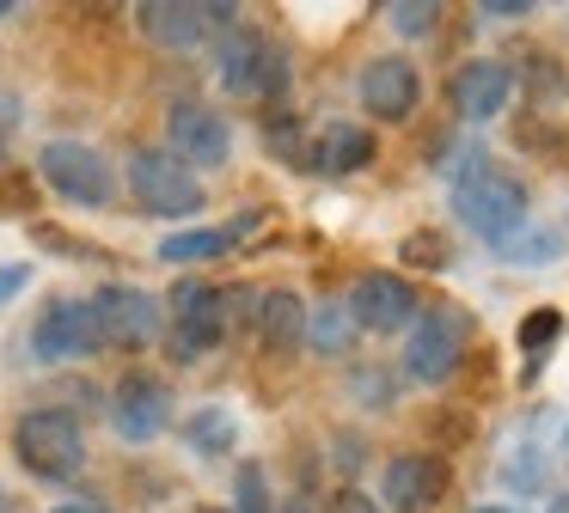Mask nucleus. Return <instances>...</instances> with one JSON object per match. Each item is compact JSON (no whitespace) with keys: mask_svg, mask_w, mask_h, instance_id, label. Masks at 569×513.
Wrapping results in <instances>:
<instances>
[{"mask_svg":"<svg viewBox=\"0 0 569 513\" xmlns=\"http://www.w3.org/2000/svg\"><path fill=\"white\" fill-rule=\"evenodd\" d=\"M563 513H569V507H563Z\"/></svg>","mask_w":569,"mask_h":513,"instance_id":"obj_38","label":"nucleus"},{"mask_svg":"<svg viewBox=\"0 0 569 513\" xmlns=\"http://www.w3.org/2000/svg\"><path fill=\"white\" fill-rule=\"evenodd\" d=\"M129 195L160 220H190V214H202V202H209L202 183H197V171L178 165V159L160 153V147H136V153H129Z\"/></svg>","mask_w":569,"mask_h":513,"instance_id":"obj_4","label":"nucleus"},{"mask_svg":"<svg viewBox=\"0 0 569 513\" xmlns=\"http://www.w3.org/2000/svg\"><path fill=\"white\" fill-rule=\"evenodd\" d=\"M398 263H405V269H429V275H441V269H453V244H447L441 232H410V239L398 244Z\"/></svg>","mask_w":569,"mask_h":513,"instance_id":"obj_23","label":"nucleus"},{"mask_svg":"<svg viewBox=\"0 0 569 513\" xmlns=\"http://www.w3.org/2000/svg\"><path fill=\"white\" fill-rule=\"evenodd\" d=\"M56 513H111V507H104V501H62Z\"/></svg>","mask_w":569,"mask_h":513,"instance_id":"obj_32","label":"nucleus"},{"mask_svg":"<svg viewBox=\"0 0 569 513\" xmlns=\"http://www.w3.org/2000/svg\"><path fill=\"white\" fill-rule=\"evenodd\" d=\"M0 513H13V501H7V489H0Z\"/></svg>","mask_w":569,"mask_h":513,"instance_id":"obj_35","label":"nucleus"},{"mask_svg":"<svg viewBox=\"0 0 569 513\" xmlns=\"http://www.w3.org/2000/svg\"><path fill=\"white\" fill-rule=\"evenodd\" d=\"M258 336L270 354H295L300 342H307V305H300V293L276 288L258 300Z\"/></svg>","mask_w":569,"mask_h":513,"instance_id":"obj_19","label":"nucleus"},{"mask_svg":"<svg viewBox=\"0 0 569 513\" xmlns=\"http://www.w3.org/2000/svg\"><path fill=\"white\" fill-rule=\"evenodd\" d=\"M520 68H527V86H532L539 98H557V92H563V80H557V73H563V68H557V56L527 49V56H520Z\"/></svg>","mask_w":569,"mask_h":513,"instance_id":"obj_28","label":"nucleus"},{"mask_svg":"<svg viewBox=\"0 0 569 513\" xmlns=\"http://www.w3.org/2000/svg\"><path fill=\"white\" fill-rule=\"evenodd\" d=\"M325 513H380V507H373V495H361V489H343V495H331Z\"/></svg>","mask_w":569,"mask_h":513,"instance_id":"obj_29","label":"nucleus"},{"mask_svg":"<svg viewBox=\"0 0 569 513\" xmlns=\"http://www.w3.org/2000/svg\"><path fill=\"white\" fill-rule=\"evenodd\" d=\"M453 220H466L496 251V244H508L527 227V183L508 178V171H490V165L466 171V178H453Z\"/></svg>","mask_w":569,"mask_h":513,"instance_id":"obj_2","label":"nucleus"},{"mask_svg":"<svg viewBox=\"0 0 569 513\" xmlns=\"http://www.w3.org/2000/svg\"><path fill=\"white\" fill-rule=\"evenodd\" d=\"M478 513H508V507H478Z\"/></svg>","mask_w":569,"mask_h":513,"instance_id":"obj_37","label":"nucleus"},{"mask_svg":"<svg viewBox=\"0 0 569 513\" xmlns=\"http://www.w3.org/2000/svg\"><path fill=\"white\" fill-rule=\"evenodd\" d=\"M356 92H361V110H368L373 122H405L410 110H417L422 80H417V68H410L405 56H373L368 68H361Z\"/></svg>","mask_w":569,"mask_h":513,"instance_id":"obj_16","label":"nucleus"},{"mask_svg":"<svg viewBox=\"0 0 569 513\" xmlns=\"http://www.w3.org/2000/svg\"><path fill=\"white\" fill-rule=\"evenodd\" d=\"M386 19H392L398 37H410V43H417V37L441 31V0H392V7H386Z\"/></svg>","mask_w":569,"mask_h":513,"instance_id":"obj_22","label":"nucleus"},{"mask_svg":"<svg viewBox=\"0 0 569 513\" xmlns=\"http://www.w3.org/2000/svg\"><path fill=\"white\" fill-rule=\"evenodd\" d=\"M508 98H515V73H508V61L490 56L459 61L453 80H447V104L459 110V122H496L508 110Z\"/></svg>","mask_w":569,"mask_h":513,"instance_id":"obj_15","label":"nucleus"},{"mask_svg":"<svg viewBox=\"0 0 569 513\" xmlns=\"http://www.w3.org/2000/svg\"><path fill=\"white\" fill-rule=\"evenodd\" d=\"M184 440H190L197 452H209V459H227V452L239 446V422H233V410H221V403H202V410L184 422Z\"/></svg>","mask_w":569,"mask_h":513,"instance_id":"obj_20","label":"nucleus"},{"mask_svg":"<svg viewBox=\"0 0 569 513\" xmlns=\"http://www.w3.org/2000/svg\"><path fill=\"white\" fill-rule=\"evenodd\" d=\"M447 483H453V471L441 452H398L380 471V501L392 513H429L447 495Z\"/></svg>","mask_w":569,"mask_h":513,"instance_id":"obj_14","label":"nucleus"},{"mask_svg":"<svg viewBox=\"0 0 569 513\" xmlns=\"http://www.w3.org/2000/svg\"><path fill=\"white\" fill-rule=\"evenodd\" d=\"M483 19H527V12H532V0H483Z\"/></svg>","mask_w":569,"mask_h":513,"instance_id":"obj_30","label":"nucleus"},{"mask_svg":"<svg viewBox=\"0 0 569 513\" xmlns=\"http://www.w3.org/2000/svg\"><path fill=\"white\" fill-rule=\"evenodd\" d=\"M38 178L50 183L62 202H74V208H104L117 195L111 159H104L99 147H87V141H50L38 153Z\"/></svg>","mask_w":569,"mask_h":513,"instance_id":"obj_7","label":"nucleus"},{"mask_svg":"<svg viewBox=\"0 0 569 513\" xmlns=\"http://www.w3.org/2000/svg\"><path fill=\"white\" fill-rule=\"evenodd\" d=\"M557 330H563V312H557V305L527 312V324H520V354H545L557 342Z\"/></svg>","mask_w":569,"mask_h":513,"instance_id":"obj_25","label":"nucleus"},{"mask_svg":"<svg viewBox=\"0 0 569 513\" xmlns=\"http://www.w3.org/2000/svg\"><path fill=\"white\" fill-rule=\"evenodd\" d=\"M276 513H325V507H312L307 495H295V501H288V507H276Z\"/></svg>","mask_w":569,"mask_h":513,"instance_id":"obj_33","label":"nucleus"},{"mask_svg":"<svg viewBox=\"0 0 569 513\" xmlns=\"http://www.w3.org/2000/svg\"><path fill=\"white\" fill-rule=\"evenodd\" d=\"M233 495H239V507H233V513H276V501H270V483H263V471H258V464H239V476H233Z\"/></svg>","mask_w":569,"mask_h":513,"instance_id":"obj_26","label":"nucleus"},{"mask_svg":"<svg viewBox=\"0 0 569 513\" xmlns=\"http://www.w3.org/2000/svg\"><path fill=\"white\" fill-rule=\"evenodd\" d=\"M356 336H361V330L349 324L343 305H319V312H307V342H312L319 354H343Z\"/></svg>","mask_w":569,"mask_h":513,"instance_id":"obj_21","label":"nucleus"},{"mask_svg":"<svg viewBox=\"0 0 569 513\" xmlns=\"http://www.w3.org/2000/svg\"><path fill=\"white\" fill-rule=\"evenodd\" d=\"M166 153L178 159V165H227V153H233V129H227L221 110L197 104V98H184V104H172V117H166Z\"/></svg>","mask_w":569,"mask_h":513,"instance_id":"obj_12","label":"nucleus"},{"mask_svg":"<svg viewBox=\"0 0 569 513\" xmlns=\"http://www.w3.org/2000/svg\"><path fill=\"white\" fill-rule=\"evenodd\" d=\"M349 324L356 330H373V336H392V330H410L422 312V293L410 288L405 275H361L343 300Z\"/></svg>","mask_w":569,"mask_h":513,"instance_id":"obj_11","label":"nucleus"},{"mask_svg":"<svg viewBox=\"0 0 569 513\" xmlns=\"http://www.w3.org/2000/svg\"><path fill=\"white\" fill-rule=\"evenodd\" d=\"M214 73L233 98H263V92H282L288 86V61L258 24H227L214 37Z\"/></svg>","mask_w":569,"mask_h":513,"instance_id":"obj_3","label":"nucleus"},{"mask_svg":"<svg viewBox=\"0 0 569 513\" xmlns=\"http://www.w3.org/2000/svg\"><path fill=\"white\" fill-rule=\"evenodd\" d=\"M373 153H380L373 129H361V122H325L319 147H307V171H319V178H349V171L373 165Z\"/></svg>","mask_w":569,"mask_h":513,"instance_id":"obj_17","label":"nucleus"},{"mask_svg":"<svg viewBox=\"0 0 569 513\" xmlns=\"http://www.w3.org/2000/svg\"><path fill=\"white\" fill-rule=\"evenodd\" d=\"M111 428L129 440V446H148L172 428V385L148 366H129L111 391Z\"/></svg>","mask_w":569,"mask_h":513,"instance_id":"obj_9","label":"nucleus"},{"mask_svg":"<svg viewBox=\"0 0 569 513\" xmlns=\"http://www.w3.org/2000/svg\"><path fill=\"white\" fill-rule=\"evenodd\" d=\"M466 342H471V318L459 305H435V312H417L405 342V373L417 385H447L466 361Z\"/></svg>","mask_w":569,"mask_h":513,"instance_id":"obj_5","label":"nucleus"},{"mask_svg":"<svg viewBox=\"0 0 569 513\" xmlns=\"http://www.w3.org/2000/svg\"><path fill=\"white\" fill-rule=\"evenodd\" d=\"M13 12H19V7H13V0H0V19H13Z\"/></svg>","mask_w":569,"mask_h":513,"instance_id":"obj_34","label":"nucleus"},{"mask_svg":"<svg viewBox=\"0 0 569 513\" xmlns=\"http://www.w3.org/2000/svg\"><path fill=\"white\" fill-rule=\"evenodd\" d=\"M136 24L148 43L160 49H197L209 31H227L239 24V7H202V0H141Z\"/></svg>","mask_w":569,"mask_h":513,"instance_id":"obj_10","label":"nucleus"},{"mask_svg":"<svg viewBox=\"0 0 569 513\" xmlns=\"http://www.w3.org/2000/svg\"><path fill=\"white\" fill-rule=\"evenodd\" d=\"M26 281H31V269H26V263H7V269H0V305L13 300V293L26 288Z\"/></svg>","mask_w":569,"mask_h":513,"instance_id":"obj_31","label":"nucleus"},{"mask_svg":"<svg viewBox=\"0 0 569 513\" xmlns=\"http://www.w3.org/2000/svg\"><path fill=\"white\" fill-rule=\"evenodd\" d=\"M202 513H233V507H202Z\"/></svg>","mask_w":569,"mask_h":513,"instance_id":"obj_36","label":"nucleus"},{"mask_svg":"<svg viewBox=\"0 0 569 513\" xmlns=\"http://www.w3.org/2000/svg\"><path fill=\"white\" fill-rule=\"evenodd\" d=\"M263 141H270V153H282L288 165H307V141H300V122L295 117H270Z\"/></svg>","mask_w":569,"mask_h":513,"instance_id":"obj_27","label":"nucleus"},{"mask_svg":"<svg viewBox=\"0 0 569 513\" xmlns=\"http://www.w3.org/2000/svg\"><path fill=\"white\" fill-rule=\"evenodd\" d=\"M99 324H92V305L87 300H50L38 318V330H31V354L50 366L62 361H87V354H99Z\"/></svg>","mask_w":569,"mask_h":513,"instance_id":"obj_13","label":"nucleus"},{"mask_svg":"<svg viewBox=\"0 0 569 513\" xmlns=\"http://www.w3.org/2000/svg\"><path fill=\"white\" fill-rule=\"evenodd\" d=\"M166 349H172V361H202L209 349H221L227 336V293L209 288V281H178L172 288V305H166Z\"/></svg>","mask_w":569,"mask_h":513,"instance_id":"obj_6","label":"nucleus"},{"mask_svg":"<svg viewBox=\"0 0 569 513\" xmlns=\"http://www.w3.org/2000/svg\"><path fill=\"white\" fill-rule=\"evenodd\" d=\"M258 208L251 214H239L233 227H197V232H172V239H160V263H209V256H227L246 232H258Z\"/></svg>","mask_w":569,"mask_h":513,"instance_id":"obj_18","label":"nucleus"},{"mask_svg":"<svg viewBox=\"0 0 569 513\" xmlns=\"http://www.w3.org/2000/svg\"><path fill=\"white\" fill-rule=\"evenodd\" d=\"M87 305L92 324H99V342H111V349H148L166 330V305L148 288H129V281H104Z\"/></svg>","mask_w":569,"mask_h":513,"instance_id":"obj_8","label":"nucleus"},{"mask_svg":"<svg viewBox=\"0 0 569 513\" xmlns=\"http://www.w3.org/2000/svg\"><path fill=\"white\" fill-rule=\"evenodd\" d=\"M13 452L31 476H43V483H74V476L87 471V428H80V415L43 403V410L19 415Z\"/></svg>","mask_w":569,"mask_h":513,"instance_id":"obj_1","label":"nucleus"},{"mask_svg":"<svg viewBox=\"0 0 569 513\" xmlns=\"http://www.w3.org/2000/svg\"><path fill=\"white\" fill-rule=\"evenodd\" d=\"M527 227H532V220H527ZM527 227H520L508 244H496V251H502L508 263H545V256H557V244H563V239H557V232H527Z\"/></svg>","mask_w":569,"mask_h":513,"instance_id":"obj_24","label":"nucleus"}]
</instances>
